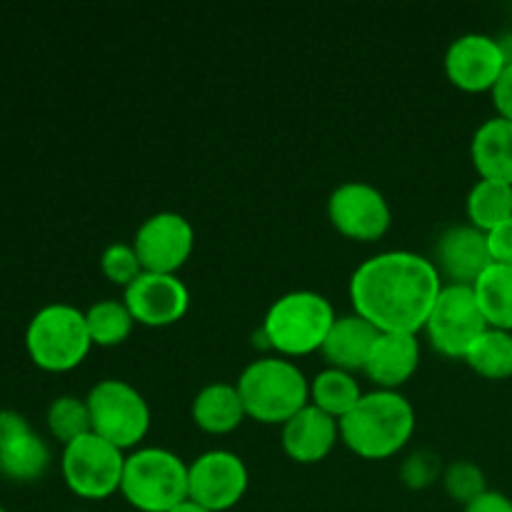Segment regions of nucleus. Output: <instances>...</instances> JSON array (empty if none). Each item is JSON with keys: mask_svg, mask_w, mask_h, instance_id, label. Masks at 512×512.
<instances>
[{"mask_svg": "<svg viewBox=\"0 0 512 512\" xmlns=\"http://www.w3.org/2000/svg\"><path fill=\"white\" fill-rule=\"evenodd\" d=\"M440 278V270L425 255L385 250L355 268L350 278L353 313L380 333L418 335L443 290Z\"/></svg>", "mask_w": 512, "mask_h": 512, "instance_id": "nucleus-1", "label": "nucleus"}, {"mask_svg": "<svg viewBox=\"0 0 512 512\" xmlns=\"http://www.w3.org/2000/svg\"><path fill=\"white\" fill-rule=\"evenodd\" d=\"M415 433V408L400 390H370L340 418V440L365 460H385Z\"/></svg>", "mask_w": 512, "mask_h": 512, "instance_id": "nucleus-2", "label": "nucleus"}, {"mask_svg": "<svg viewBox=\"0 0 512 512\" xmlns=\"http://www.w3.org/2000/svg\"><path fill=\"white\" fill-rule=\"evenodd\" d=\"M235 385L245 413L268 425H283L310 403V380L283 355H263L248 363Z\"/></svg>", "mask_w": 512, "mask_h": 512, "instance_id": "nucleus-3", "label": "nucleus"}, {"mask_svg": "<svg viewBox=\"0 0 512 512\" xmlns=\"http://www.w3.org/2000/svg\"><path fill=\"white\" fill-rule=\"evenodd\" d=\"M335 318L333 303L325 295L315 290H290L268 308L263 333L270 350L283 358H298L323 348Z\"/></svg>", "mask_w": 512, "mask_h": 512, "instance_id": "nucleus-4", "label": "nucleus"}, {"mask_svg": "<svg viewBox=\"0 0 512 512\" xmlns=\"http://www.w3.org/2000/svg\"><path fill=\"white\" fill-rule=\"evenodd\" d=\"M120 495L140 512H170L188 500V463L168 448H138L125 455Z\"/></svg>", "mask_w": 512, "mask_h": 512, "instance_id": "nucleus-5", "label": "nucleus"}, {"mask_svg": "<svg viewBox=\"0 0 512 512\" xmlns=\"http://www.w3.org/2000/svg\"><path fill=\"white\" fill-rule=\"evenodd\" d=\"M93 348L85 310L70 303H48L30 318L25 328V350L38 368L68 373L78 368Z\"/></svg>", "mask_w": 512, "mask_h": 512, "instance_id": "nucleus-6", "label": "nucleus"}, {"mask_svg": "<svg viewBox=\"0 0 512 512\" xmlns=\"http://www.w3.org/2000/svg\"><path fill=\"white\" fill-rule=\"evenodd\" d=\"M93 433L115 448H135L150 430V405L135 385L120 378H105L88 393Z\"/></svg>", "mask_w": 512, "mask_h": 512, "instance_id": "nucleus-7", "label": "nucleus"}, {"mask_svg": "<svg viewBox=\"0 0 512 512\" xmlns=\"http://www.w3.org/2000/svg\"><path fill=\"white\" fill-rule=\"evenodd\" d=\"M125 453L100 435L88 433L63 445L60 470L63 480L78 498L105 500L120 493Z\"/></svg>", "mask_w": 512, "mask_h": 512, "instance_id": "nucleus-8", "label": "nucleus"}, {"mask_svg": "<svg viewBox=\"0 0 512 512\" xmlns=\"http://www.w3.org/2000/svg\"><path fill=\"white\" fill-rule=\"evenodd\" d=\"M423 330L438 353L465 360L475 340L488 330L473 285H443Z\"/></svg>", "mask_w": 512, "mask_h": 512, "instance_id": "nucleus-9", "label": "nucleus"}, {"mask_svg": "<svg viewBox=\"0 0 512 512\" xmlns=\"http://www.w3.org/2000/svg\"><path fill=\"white\" fill-rule=\"evenodd\" d=\"M250 473L233 450L215 448L188 463V498L213 512H225L243 500Z\"/></svg>", "mask_w": 512, "mask_h": 512, "instance_id": "nucleus-10", "label": "nucleus"}, {"mask_svg": "<svg viewBox=\"0 0 512 512\" xmlns=\"http://www.w3.org/2000/svg\"><path fill=\"white\" fill-rule=\"evenodd\" d=\"M328 218L345 238L378 240L388 233L393 210L375 185L365 180H348L330 193Z\"/></svg>", "mask_w": 512, "mask_h": 512, "instance_id": "nucleus-11", "label": "nucleus"}, {"mask_svg": "<svg viewBox=\"0 0 512 512\" xmlns=\"http://www.w3.org/2000/svg\"><path fill=\"white\" fill-rule=\"evenodd\" d=\"M133 248L143 270L178 275L195 248V230L185 215L160 210L138 225Z\"/></svg>", "mask_w": 512, "mask_h": 512, "instance_id": "nucleus-12", "label": "nucleus"}, {"mask_svg": "<svg viewBox=\"0 0 512 512\" xmlns=\"http://www.w3.org/2000/svg\"><path fill=\"white\" fill-rule=\"evenodd\" d=\"M508 68L498 38L485 33L458 35L445 50V73L455 88L465 93L493 90Z\"/></svg>", "mask_w": 512, "mask_h": 512, "instance_id": "nucleus-13", "label": "nucleus"}, {"mask_svg": "<svg viewBox=\"0 0 512 512\" xmlns=\"http://www.w3.org/2000/svg\"><path fill=\"white\" fill-rule=\"evenodd\" d=\"M123 303L133 313L135 323L148 325V328H165L183 320V315L188 313L190 290L178 275L143 270L123 290Z\"/></svg>", "mask_w": 512, "mask_h": 512, "instance_id": "nucleus-14", "label": "nucleus"}, {"mask_svg": "<svg viewBox=\"0 0 512 512\" xmlns=\"http://www.w3.org/2000/svg\"><path fill=\"white\" fill-rule=\"evenodd\" d=\"M50 468V448L18 410H0V475L35 483Z\"/></svg>", "mask_w": 512, "mask_h": 512, "instance_id": "nucleus-15", "label": "nucleus"}, {"mask_svg": "<svg viewBox=\"0 0 512 512\" xmlns=\"http://www.w3.org/2000/svg\"><path fill=\"white\" fill-rule=\"evenodd\" d=\"M435 268L458 285H473L493 265L488 233L475 225H450L435 243Z\"/></svg>", "mask_w": 512, "mask_h": 512, "instance_id": "nucleus-16", "label": "nucleus"}, {"mask_svg": "<svg viewBox=\"0 0 512 512\" xmlns=\"http://www.w3.org/2000/svg\"><path fill=\"white\" fill-rule=\"evenodd\" d=\"M338 440L340 420H335L325 410L315 408L313 403H308L293 418L280 425V443H283L285 455L295 463H320L333 453Z\"/></svg>", "mask_w": 512, "mask_h": 512, "instance_id": "nucleus-17", "label": "nucleus"}, {"mask_svg": "<svg viewBox=\"0 0 512 512\" xmlns=\"http://www.w3.org/2000/svg\"><path fill=\"white\" fill-rule=\"evenodd\" d=\"M420 365V340L413 333H380L363 373L383 390H398Z\"/></svg>", "mask_w": 512, "mask_h": 512, "instance_id": "nucleus-18", "label": "nucleus"}, {"mask_svg": "<svg viewBox=\"0 0 512 512\" xmlns=\"http://www.w3.org/2000/svg\"><path fill=\"white\" fill-rule=\"evenodd\" d=\"M378 335L380 330L375 325H370L365 318H360L358 313L338 315L333 328L325 335V343L320 348V353L328 360L330 368L348 370V373L363 370Z\"/></svg>", "mask_w": 512, "mask_h": 512, "instance_id": "nucleus-19", "label": "nucleus"}, {"mask_svg": "<svg viewBox=\"0 0 512 512\" xmlns=\"http://www.w3.org/2000/svg\"><path fill=\"white\" fill-rule=\"evenodd\" d=\"M470 158L483 180L512 185V120L488 118L470 140Z\"/></svg>", "mask_w": 512, "mask_h": 512, "instance_id": "nucleus-20", "label": "nucleus"}, {"mask_svg": "<svg viewBox=\"0 0 512 512\" xmlns=\"http://www.w3.org/2000/svg\"><path fill=\"white\" fill-rule=\"evenodd\" d=\"M193 413L195 425L205 433L213 435H225L233 433L243 418L245 405L243 398L238 393V385L235 383H208L198 390V395L193 398Z\"/></svg>", "mask_w": 512, "mask_h": 512, "instance_id": "nucleus-21", "label": "nucleus"}, {"mask_svg": "<svg viewBox=\"0 0 512 512\" xmlns=\"http://www.w3.org/2000/svg\"><path fill=\"white\" fill-rule=\"evenodd\" d=\"M488 328L512 333V265L493 263L473 283Z\"/></svg>", "mask_w": 512, "mask_h": 512, "instance_id": "nucleus-22", "label": "nucleus"}, {"mask_svg": "<svg viewBox=\"0 0 512 512\" xmlns=\"http://www.w3.org/2000/svg\"><path fill=\"white\" fill-rule=\"evenodd\" d=\"M360 398H363V390H360L355 375L348 370L328 365L310 380V403L333 415L335 420L345 418L358 405Z\"/></svg>", "mask_w": 512, "mask_h": 512, "instance_id": "nucleus-23", "label": "nucleus"}, {"mask_svg": "<svg viewBox=\"0 0 512 512\" xmlns=\"http://www.w3.org/2000/svg\"><path fill=\"white\" fill-rule=\"evenodd\" d=\"M465 210H468L470 225H475L483 233H490L500 223L512 218V185L480 178L470 188Z\"/></svg>", "mask_w": 512, "mask_h": 512, "instance_id": "nucleus-24", "label": "nucleus"}, {"mask_svg": "<svg viewBox=\"0 0 512 512\" xmlns=\"http://www.w3.org/2000/svg\"><path fill=\"white\" fill-rule=\"evenodd\" d=\"M465 363L488 380L512 378V333L488 328L465 355Z\"/></svg>", "mask_w": 512, "mask_h": 512, "instance_id": "nucleus-25", "label": "nucleus"}, {"mask_svg": "<svg viewBox=\"0 0 512 512\" xmlns=\"http://www.w3.org/2000/svg\"><path fill=\"white\" fill-rule=\"evenodd\" d=\"M85 323H88V333L93 345L113 348V345L125 343L130 338L135 318L123 300L105 298L85 310Z\"/></svg>", "mask_w": 512, "mask_h": 512, "instance_id": "nucleus-26", "label": "nucleus"}, {"mask_svg": "<svg viewBox=\"0 0 512 512\" xmlns=\"http://www.w3.org/2000/svg\"><path fill=\"white\" fill-rule=\"evenodd\" d=\"M45 420H48V428L53 433V438L60 440L63 445L73 443L80 435L93 433L88 400L78 398V395H58L48 405Z\"/></svg>", "mask_w": 512, "mask_h": 512, "instance_id": "nucleus-27", "label": "nucleus"}, {"mask_svg": "<svg viewBox=\"0 0 512 512\" xmlns=\"http://www.w3.org/2000/svg\"><path fill=\"white\" fill-rule=\"evenodd\" d=\"M443 485L450 498L463 505V508L488 490V480H485L483 468L470 463V460H455V463H450L443 470Z\"/></svg>", "mask_w": 512, "mask_h": 512, "instance_id": "nucleus-28", "label": "nucleus"}, {"mask_svg": "<svg viewBox=\"0 0 512 512\" xmlns=\"http://www.w3.org/2000/svg\"><path fill=\"white\" fill-rule=\"evenodd\" d=\"M100 270H103V275L110 283L123 285L125 290L143 273V263H140L133 243H113L100 255Z\"/></svg>", "mask_w": 512, "mask_h": 512, "instance_id": "nucleus-29", "label": "nucleus"}, {"mask_svg": "<svg viewBox=\"0 0 512 512\" xmlns=\"http://www.w3.org/2000/svg\"><path fill=\"white\" fill-rule=\"evenodd\" d=\"M438 475H443V463L430 450H418L400 465V478L413 490L428 488L433 480H438Z\"/></svg>", "mask_w": 512, "mask_h": 512, "instance_id": "nucleus-30", "label": "nucleus"}, {"mask_svg": "<svg viewBox=\"0 0 512 512\" xmlns=\"http://www.w3.org/2000/svg\"><path fill=\"white\" fill-rule=\"evenodd\" d=\"M488 248L490 255H493V263L512 265V218L490 230Z\"/></svg>", "mask_w": 512, "mask_h": 512, "instance_id": "nucleus-31", "label": "nucleus"}, {"mask_svg": "<svg viewBox=\"0 0 512 512\" xmlns=\"http://www.w3.org/2000/svg\"><path fill=\"white\" fill-rule=\"evenodd\" d=\"M490 93H493V103L500 118L512 120V65L503 70V75H500V80Z\"/></svg>", "mask_w": 512, "mask_h": 512, "instance_id": "nucleus-32", "label": "nucleus"}, {"mask_svg": "<svg viewBox=\"0 0 512 512\" xmlns=\"http://www.w3.org/2000/svg\"><path fill=\"white\" fill-rule=\"evenodd\" d=\"M463 512H512V500L500 490H485L480 498L465 505Z\"/></svg>", "mask_w": 512, "mask_h": 512, "instance_id": "nucleus-33", "label": "nucleus"}, {"mask_svg": "<svg viewBox=\"0 0 512 512\" xmlns=\"http://www.w3.org/2000/svg\"><path fill=\"white\" fill-rule=\"evenodd\" d=\"M498 45H500V50H503V55H505V63L512 65V30H510V33L498 35Z\"/></svg>", "mask_w": 512, "mask_h": 512, "instance_id": "nucleus-34", "label": "nucleus"}, {"mask_svg": "<svg viewBox=\"0 0 512 512\" xmlns=\"http://www.w3.org/2000/svg\"><path fill=\"white\" fill-rule=\"evenodd\" d=\"M170 512H213V510H208V508H203V505L200 503H195V500H183V503L180 505H175L173 510Z\"/></svg>", "mask_w": 512, "mask_h": 512, "instance_id": "nucleus-35", "label": "nucleus"}, {"mask_svg": "<svg viewBox=\"0 0 512 512\" xmlns=\"http://www.w3.org/2000/svg\"><path fill=\"white\" fill-rule=\"evenodd\" d=\"M0 512H8V510H5V508H3V505H0Z\"/></svg>", "mask_w": 512, "mask_h": 512, "instance_id": "nucleus-36", "label": "nucleus"}]
</instances>
